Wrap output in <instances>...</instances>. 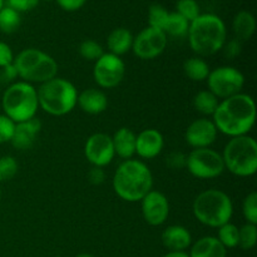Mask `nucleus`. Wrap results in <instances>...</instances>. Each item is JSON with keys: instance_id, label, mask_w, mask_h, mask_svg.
Listing matches in <instances>:
<instances>
[{"instance_id": "obj_18", "label": "nucleus", "mask_w": 257, "mask_h": 257, "mask_svg": "<svg viewBox=\"0 0 257 257\" xmlns=\"http://www.w3.org/2000/svg\"><path fill=\"white\" fill-rule=\"evenodd\" d=\"M77 104L79 105L83 112L88 114H100L108 107L107 95L99 89L88 88L83 92L78 93Z\"/></svg>"}, {"instance_id": "obj_35", "label": "nucleus", "mask_w": 257, "mask_h": 257, "mask_svg": "<svg viewBox=\"0 0 257 257\" xmlns=\"http://www.w3.org/2000/svg\"><path fill=\"white\" fill-rule=\"evenodd\" d=\"M15 123L5 114H0V145L12 141Z\"/></svg>"}, {"instance_id": "obj_31", "label": "nucleus", "mask_w": 257, "mask_h": 257, "mask_svg": "<svg viewBox=\"0 0 257 257\" xmlns=\"http://www.w3.org/2000/svg\"><path fill=\"white\" fill-rule=\"evenodd\" d=\"M168 14H170V12L162 5L153 4L148 10V24H150L148 27L156 28V29H160L163 32V27H165Z\"/></svg>"}, {"instance_id": "obj_45", "label": "nucleus", "mask_w": 257, "mask_h": 257, "mask_svg": "<svg viewBox=\"0 0 257 257\" xmlns=\"http://www.w3.org/2000/svg\"><path fill=\"white\" fill-rule=\"evenodd\" d=\"M5 7V0H0V10Z\"/></svg>"}, {"instance_id": "obj_37", "label": "nucleus", "mask_w": 257, "mask_h": 257, "mask_svg": "<svg viewBox=\"0 0 257 257\" xmlns=\"http://www.w3.org/2000/svg\"><path fill=\"white\" fill-rule=\"evenodd\" d=\"M186 160L187 156L182 152H171L166 157V165L171 170H182L186 167Z\"/></svg>"}, {"instance_id": "obj_14", "label": "nucleus", "mask_w": 257, "mask_h": 257, "mask_svg": "<svg viewBox=\"0 0 257 257\" xmlns=\"http://www.w3.org/2000/svg\"><path fill=\"white\" fill-rule=\"evenodd\" d=\"M141 208L146 222L151 226H161L170 215V202L160 191H150L141 200Z\"/></svg>"}, {"instance_id": "obj_1", "label": "nucleus", "mask_w": 257, "mask_h": 257, "mask_svg": "<svg viewBox=\"0 0 257 257\" xmlns=\"http://www.w3.org/2000/svg\"><path fill=\"white\" fill-rule=\"evenodd\" d=\"M255 119V102L251 95L243 93L221 100L212 115L218 132L231 138L247 135L252 130Z\"/></svg>"}, {"instance_id": "obj_8", "label": "nucleus", "mask_w": 257, "mask_h": 257, "mask_svg": "<svg viewBox=\"0 0 257 257\" xmlns=\"http://www.w3.org/2000/svg\"><path fill=\"white\" fill-rule=\"evenodd\" d=\"M18 77L27 83H43L57 77L58 63L45 52L35 48L22 50L14 58Z\"/></svg>"}, {"instance_id": "obj_48", "label": "nucleus", "mask_w": 257, "mask_h": 257, "mask_svg": "<svg viewBox=\"0 0 257 257\" xmlns=\"http://www.w3.org/2000/svg\"><path fill=\"white\" fill-rule=\"evenodd\" d=\"M57 257H62V256H57Z\"/></svg>"}, {"instance_id": "obj_2", "label": "nucleus", "mask_w": 257, "mask_h": 257, "mask_svg": "<svg viewBox=\"0 0 257 257\" xmlns=\"http://www.w3.org/2000/svg\"><path fill=\"white\" fill-rule=\"evenodd\" d=\"M188 43L200 57H208L222 50L227 42V29L218 15L207 13L200 14L190 23L187 33Z\"/></svg>"}, {"instance_id": "obj_30", "label": "nucleus", "mask_w": 257, "mask_h": 257, "mask_svg": "<svg viewBox=\"0 0 257 257\" xmlns=\"http://www.w3.org/2000/svg\"><path fill=\"white\" fill-rule=\"evenodd\" d=\"M176 13L191 23L201 14L200 5L197 0H178L176 4Z\"/></svg>"}, {"instance_id": "obj_29", "label": "nucleus", "mask_w": 257, "mask_h": 257, "mask_svg": "<svg viewBox=\"0 0 257 257\" xmlns=\"http://www.w3.org/2000/svg\"><path fill=\"white\" fill-rule=\"evenodd\" d=\"M257 242V227L252 223H246L238 228V246L243 250H251Z\"/></svg>"}, {"instance_id": "obj_38", "label": "nucleus", "mask_w": 257, "mask_h": 257, "mask_svg": "<svg viewBox=\"0 0 257 257\" xmlns=\"http://www.w3.org/2000/svg\"><path fill=\"white\" fill-rule=\"evenodd\" d=\"M222 50L226 58H228V59H235L236 57H238L241 54L242 44H241V42L238 39H231L225 43Z\"/></svg>"}, {"instance_id": "obj_39", "label": "nucleus", "mask_w": 257, "mask_h": 257, "mask_svg": "<svg viewBox=\"0 0 257 257\" xmlns=\"http://www.w3.org/2000/svg\"><path fill=\"white\" fill-rule=\"evenodd\" d=\"M17 78L18 72L14 63L7 65V67L0 68V83H14Z\"/></svg>"}, {"instance_id": "obj_41", "label": "nucleus", "mask_w": 257, "mask_h": 257, "mask_svg": "<svg viewBox=\"0 0 257 257\" xmlns=\"http://www.w3.org/2000/svg\"><path fill=\"white\" fill-rule=\"evenodd\" d=\"M105 180V172L102 167H95L93 166L92 168L88 172V181H89L92 185L99 186L104 182Z\"/></svg>"}, {"instance_id": "obj_17", "label": "nucleus", "mask_w": 257, "mask_h": 257, "mask_svg": "<svg viewBox=\"0 0 257 257\" xmlns=\"http://www.w3.org/2000/svg\"><path fill=\"white\" fill-rule=\"evenodd\" d=\"M40 130H42V123L38 118L15 123L14 133H13L10 143L13 145V147L19 151L29 150L37 141Z\"/></svg>"}, {"instance_id": "obj_28", "label": "nucleus", "mask_w": 257, "mask_h": 257, "mask_svg": "<svg viewBox=\"0 0 257 257\" xmlns=\"http://www.w3.org/2000/svg\"><path fill=\"white\" fill-rule=\"evenodd\" d=\"M217 240L226 248H233L238 246V227L233 223L227 222L218 227Z\"/></svg>"}, {"instance_id": "obj_15", "label": "nucleus", "mask_w": 257, "mask_h": 257, "mask_svg": "<svg viewBox=\"0 0 257 257\" xmlns=\"http://www.w3.org/2000/svg\"><path fill=\"white\" fill-rule=\"evenodd\" d=\"M217 133L218 131L212 119L198 118L187 127L185 140L193 150L195 148H208L215 143Z\"/></svg>"}, {"instance_id": "obj_32", "label": "nucleus", "mask_w": 257, "mask_h": 257, "mask_svg": "<svg viewBox=\"0 0 257 257\" xmlns=\"http://www.w3.org/2000/svg\"><path fill=\"white\" fill-rule=\"evenodd\" d=\"M79 54L84 59L90 60V62H95V60H98L104 54V52H103V48L99 43L92 39H87L80 43Z\"/></svg>"}, {"instance_id": "obj_26", "label": "nucleus", "mask_w": 257, "mask_h": 257, "mask_svg": "<svg viewBox=\"0 0 257 257\" xmlns=\"http://www.w3.org/2000/svg\"><path fill=\"white\" fill-rule=\"evenodd\" d=\"M188 28H190V23L185 18H182L176 12H170L165 27H163V33L171 37L182 38L187 35Z\"/></svg>"}, {"instance_id": "obj_22", "label": "nucleus", "mask_w": 257, "mask_h": 257, "mask_svg": "<svg viewBox=\"0 0 257 257\" xmlns=\"http://www.w3.org/2000/svg\"><path fill=\"white\" fill-rule=\"evenodd\" d=\"M133 35L125 28H115L109 33L107 38V47L109 53L120 57L132 50Z\"/></svg>"}, {"instance_id": "obj_23", "label": "nucleus", "mask_w": 257, "mask_h": 257, "mask_svg": "<svg viewBox=\"0 0 257 257\" xmlns=\"http://www.w3.org/2000/svg\"><path fill=\"white\" fill-rule=\"evenodd\" d=\"M232 29L236 39L248 40L256 30V19L252 13L247 10H241L235 15L232 22Z\"/></svg>"}, {"instance_id": "obj_27", "label": "nucleus", "mask_w": 257, "mask_h": 257, "mask_svg": "<svg viewBox=\"0 0 257 257\" xmlns=\"http://www.w3.org/2000/svg\"><path fill=\"white\" fill-rule=\"evenodd\" d=\"M22 23L20 13L5 5L0 10V32L4 34H13L17 32Z\"/></svg>"}, {"instance_id": "obj_33", "label": "nucleus", "mask_w": 257, "mask_h": 257, "mask_svg": "<svg viewBox=\"0 0 257 257\" xmlns=\"http://www.w3.org/2000/svg\"><path fill=\"white\" fill-rule=\"evenodd\" d=\"M18 170H19V165L14 157L12 156L0 157V183L13 180L18 173Z\"/></svg>"}, {"instance_id": "obj_36", "label": "nucleus", "mask_w": 257, "mask_h": 257, "mask_svg": "<svg viewBox=\"0 0 257 257\" xmlns=\"http://www.w3.org/2000/svg\"><path fill=\"white\" fill-rule=\"evenodd\" d=\"M39 0H7V7L17 10L18 13L30 12L38 7Z\"/></svg>"}, {"instance_id": "obj_16", "label": "nucleus", "mask_w": 257, "mask_h": 257, "mask_svg": "<svg viewBox=\"0 0 257 257\" xmlns=\"http://www.w3.org/2000/svg\"><path fill=\"white\" fill-rule=\"evenodd\" d=\"M163 146H165V140L162 133L155 128L142 131L136 138V153L145 160H152L157 157L162 152Z\"/></svg>"}, {"instance_id": "obj_12", "label": "nucleus", "mask_w": 257, "mask_h": 257, "mask_svg": "<svg viewBox=\"0 0 257 257\" xmlns=\"http://www.w3.org/2000/svg\"><path fill=\"white\" fill-rule=\"evenodd\" d=\"M167 47V35L160 29L147 27L133 37L132 50L136 57L151 60L160 57Z\"/></svg>"}, {"instance_id": "obj_44", "label": "nucleus", "mask_w": 257, "mask_h": 257, "mask_svg": "<svg viewBox=\"0 0 257 257\" xmlns=\"http://www.w3.org/2000/svg\"><path fill=\"white\" fill-rule=\"evenodd\" d=\"M75 257H93L92 255H90V253H79V255H77Z\"/></svg>"}, {"instance_id": "obj_24", "label": "nucleus", "mask_w": 257, "mask_h": 257, "mask_svg": "<svg viewBox=\"0 0 257 257\" xmlns=\"http://www.w3.org/2000/svg\"><path fill=\"white\" fill-rule=\"evenodd\" d=\"M183 72L193 82H203L210 74V67L201 57H192L183 63Z\"/></svg>"}, {"instance_id": "obj_5", "label": "nucleus", "mask_w": 257, "mask_h": 257, "mask_svg": "<svg viewBox=\"0 0 257 257\" xmlns=\"http://www.w3.org/2000/svg\"><path fill=\"white\" fill-rule=\"evenodd\" d=\"M39 107L48 114L60 117L72 112L77 105L78 90L73 83L63 78H53L37 89Z\"/></svg>"}, {"instance_id": "obj_6", "label": "nucleus", "mask_w": 257, "mask_h": 257, "mask_svg": "<svg viewBox=\"0 0 257 257\" xmlns=\"http://www.w3.org/2000/svg\"><path fill=\"white\" fill-rule=\"evenodd\" d=\"M4 114L14 123L35 118L39 108L37 89L27 82H14L5 89L2 98Z\"/></svg>"}, {"instance_id": "obj_19", "label": "nucleus", "mask_w": 257, "mask_h": 257, "mask_svg": "<svg viewBox=\"0 0 257 257\" xmlns=\"http://www.w3.org/2000/svg\"><path fill=\"white\" fill-rule=\"evenodd\" d=\"M162 243L170 251H185L192 243L190 231L180 225L168 226L162 232Z\"/></svg>"}, {"instance_id": "obj_11", "label": "nucleus", "mask_w": 257, "mask_h": 257, "mask_svg": "<svg viewBox=\"0 0 257 257\" xmlns=\"http://www.w3.org/2000/svg\"><path fill=\"white\" fill-rule=\"evenodd\" d=\"M125 75V64L120 57L104 53L98 60H95L93 68V78L100 88L110 89L120 84Z\"/></svg>"}, {"instance_id": "obj_43", "label": "nucleus", "mask_w": 257, "mask_h": 257, "mask_svg": "<svg viewBox=\"0 0 257 257\" xmlns=\"http://www.w3.org/2000/svg\"><path fill=\"white\" fill-rule=\"evenodd\" d=\"M162 257H190L186 251H168L165 256Z\"/></svg>"}, {"instance_id": "obj_34", "label": "nucleus", "mask_w": 257, "mask_h": 257, "mask_svg": "<svg viewBox=\"0 0 257 257\" xmlns=\"http://www.w3.org/2000/svg\"><path fill=\"white\" fill-rule=\"evenodd\" d=\"M242 213L247 223L257 225V193L251 192L246 196L242 203Z\"/></svg>"}, {"instance_id": "obj_46", "label": "nucleus", "mask_w": 257, "mask_h": 257, "mask_svg": "<svg viewBox=\"0 0 257 257\" xmlns=\"http://www.w3.org/2000/svg\"><path fill=\"white\" fill-rule=\"evenodd\" d=\"M40 2V0H39ZM43 2H52V0H43Z\"/></svg>"}, {"instance_id": "obj_3", "label": "nucleus", "mask_w": 257, "mask_h": 257, "mask_svg": "<svg viewBox=\"0 0 257 257\" xmlns=\"http://www.w3.org/2000/svg\"><path fill=\"white\" fill-rule=\"evenodd\" d=\"M112 183L118 197L127 202H138L152 191L153 176L142 161L127 160L118 166Z\"/></svg>"}, {"instance_id": "obj_42", "label": "nucleus", "mask_w": 257, "mask_h": 257, "mask_svg": "<svg viewBox=\"0 0 257 257\" xmlns=\"http://www.w3.org/2000/svg\"><path fill=\"white\" fill-rule=\"evenodd\" d=\"M55 2L65 12H77L84 7L87 0H55Z\"/></svg>"}, {"instance_id": "obj_40", "label": "nucleus", "mask_w": 257, "mask_h": 257, "mask_svg": "<svg viewBox=\"0 0 257 257\" xmlns=\"http://www.w3.org/2000/svg\"><path fill=\"white\" fill-rule=\"evenodd\" d=\"M14 62V54L13 50L7 43L0 42V68L7 67Z\"/></svg>"}, {"instance_id": "obj_7", "label": "nucleus", "mask_w": 257, "mask_h": 257, "mask_svg": "<svg viewBox=\"0 0 257 257\" xmlns=\"http://www.w3.org/2000/svg\"><path fill=\"white\" fill-rule=\"evenodd\" d=\"M225 170L238 177H250L257 171V143L248 135L232 137L222 152Z\"/></svg>"}, {"instance_id": "obj_10", "label": "nucleus", "mask_w": 257, "mask_h": 257, "mask_svg": "<svg viewBox=\"0 0 257 257\" xmlns=\"http://www.w3.org/2000/svg\"><path fill=\"white\" fill-rule=\"evenodd\" d=\"M245 84V77L238 69L228 65L218 67L210 70L207 77L208 90L218 99H226L228 97L238 94Z\"/></svg>"}, {"instance_id": "obj_21", "label": "nucleus", "mask_w": 257, "mask_h": 257, "mask_svg": "<svg viewBox=\"0 0 257 257\" xmlns=\"http://www.w3.org/2000/svg\"><path fill=\"white\" fill-rule=\"evenodd\" d=\"M190 257H227V248L213 236H206L195 242Z\"/></svg>"}, {"instance_id": "obj_9", "label": "nucleus", "mask_w": 257, "mask_h": 257, "mask_svg": "<svg viewBox=\"0 0 257 257\" xmlns=\"http://www.w3.org/2000/svg\"><path fill=\"white\" fill-rule=\"evenodd\" d=\"M188 172L200 180H212L222 175L225 165L221 153L208 148H195L186 160Z\"/></svg>"}, {"instance_id": "obj_20", "label": "nucleus", "mask_w": 257, "mask_h": 257, "mask_svg": "<svg viewBox=\"0 0 257 257\" xmlns=\"http://www.w3.org/2000/svg\"><path fill=\"white\" fill-rule=\"evenodd\" d=\"M136 133L127 127H122L112 137L114 153L124 161L132 160L136 155Z\"/></svg>"}, {"instance_id": "obj_47", "label": "nucleus", "mask_w": 257, "mask_h": 257, "mask_svg": "<svg viewBox=\"0 0 257 257\" xmlns=\"http://www.w3.org/2000/svg\"><path fill=\"white\" fill-rule=\"evenodd\" d=\"M0 197H2V190H0Z\"/></svg>"}, {"instance_id": "obj_4", "label": "nucleus", "mask_w": 257, "mask_h": 257, "mask_svg": "<svg viewBox=\"0 0 257 257\" xmlns=\"http://www.w3.org/2000/svg\"><path fill=\"white\" fill-rule=\"evenodd\" d=\"M192 211L198 222L208 227L218 228L230 222L233 213V205L227 193L216 188H210L201 192L195 198Z\"/></svg>"}, {"instance_id": "obj_13", "label": "nucleus", "mask_w": 257, "mask_h": 257, "mask_svg": "<svg viewBox=\"0 0 257 257\" xmlns=\"http://www.w3.org/2000/svg\"><path fill=\"white\" fill-rule=\"evenodd\" d=\"M84 155L92 166L102 168L108 166L115 156L112 137L105 133L92 135L85 142Z\"/></svg>"}, {"instance_id": "obj_25", "label": "nucleus", "mask_w": 257, "mask_h": 257, "mask_svg": "<svg viewBox=\"0 0 257 257\" xmlns=\"http://www.w3.org/2000/svg\"><path fill=\"white\" fill-rule=\"evenodd\" d=\"M220 99L210 90H201L193 98V107L203 115H213L217 109Z\"/></svg>"}]
</instances>
